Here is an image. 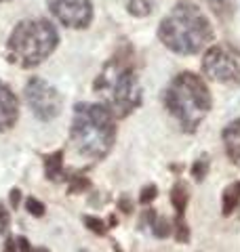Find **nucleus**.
<instances>
[{
    "label": "nucleus",
    "mask_w": 240,
    "mask_h": 252,
    "mask_svg": "<svg viewBox=\"0 0 240 252\" xmlns=\"http://www.w3.org/2000/svg\"><path fill=\"white\" fill-rule=\"evenodd\" d=\"M148 227L152 229V233H154L156 238H160V240L169 238L171 231H173V227H171V223H169V219L162 217V215H156V212H154V217H152V220H150V225H148Z\"/></svg>",
    "instance_id": "16"
},
{
    "label": "nucleus",
    "mask_w": 240,
    "mask_h": 252,
    "mask_svg": "<svg viewBox=\"0 0 240 252\" xmlns=\"http://www.w3.org/2000/svg\"><path fill=\"white\" fill-rule=\"evenodd\" d=\"M116 206H118V210L122 212V215H131V212H133V202H131L129 198H126V195H120Z\"/></svg>",
    "instance_id": "24"
},
{
    "label": "nucleus",
    "mask_w": 240,
    "mask_h": 252,
    "mask_svg": "<svg viewBox=\"0 0 240 252\" xmlns=\"http://www.w3.org/2000/svg\"><path fill=\"white\" fill-rule=\"evenodd\" d=\"M9 202H11V208L13 210L19 208V204H21V191H19L17 187H13L11 191H9Z\"/></svg>",
    "instance_id": "25"
},
{
    "label": "nucleus",
    "mask_w": 240,
    "mask_h": 252,
    "mask_svg": "<svg viewBox=\"0 0 240 252\" xmlns=\"http://www.w3.org/2000/svg\"><path fill=\"white\" fill-rule=\"evenodd\" d=\"M15 242H17V250L19 252H32V244H30V240L26 238V235H17Z\"/></svg>",
    "instance_id": "26"
},
{
    "label": "nucleus",
    "mask_w": 240,
    "mask_h": 252,
    "mask_svg": "<svg viewBox=\"0 0 240 252\" xmlns=\"http://www.w3.org/2000/svg\"><path fill=\"white\" fill-rule=\"evenodd\" d=\"M164 107L179 122L183 132H196L213 109V97L206 82L192 72H181L164 91Z\"/></svg>",
    "instance_id": "4"
},
{
    "label": "nucleus",
    "mask_w": 240,
    "mask_h": 252,
    "mask_svg": "<svg viewBox=\"0 0 240 252\" xmlns=\"http://www.w3.org/2000/svg\"><path fill=\"white\" fill-rule=\"evenodd\" d=\"M126 51H118L95 78L93 91H97L114 118H126L143 103V89Z\"/></svg>",
    "instance_id": "2"
},
{
    "label": "nucleus",
    "mask_w": 240,
    "mask_h": 252,
    "mask_svg": "<svg viewBox=\"0 0 240 252\" xmlns=\"http://www.w3.org/2000/svg\"><path fill=\"white\" fill-rule=\"evenodd\" d=\"M19 120V101L13 89L0 80V132L11 130Z\"/></svg>",
    "instance_id": "9"
},
{
    "label": "nucleus",
    "mask_w": 240,
    "mask_h": 252,
    "mask_svg": "<svg viewBox=\"0 0 240 252\" xmlns=\"http://www.w3.org/2000/svg\"><path fill=\"white\" fill-rule=\"evenodd\" d=\"M82 223H84V227L89 229L91 233H95V235H99V238H103V235H108V223L103 219H99V217H93V215H86L84 219H82Z\"/></svg>",
    "instance_id": "17"
},
{
    "label": "nucleus",
    "mask_w": 240,
    "mask_h": 252,
    "mask_svg": "<svg viewBox=\"0 0 240 252\" xmlns=\"http://www.w3.org/2000/svg\"><path fill=\"white\" fill-rule=\"evenodd\" d=\"M26 103L40 122H51L61 114V94L44 78L32 76L23 89Z\"/></svg>",
    "instance_id": "7"
},
{
    "label": "nucleus",
    "mask_w": 240,
    "mask_h": 252,
    "mask_svg": "<svg viewBox=\"0 0 240 252\" xmlns=\"http://www.w3.org/2000/svg\"><path fill=\"white\" fill-rule=\"evenodd\" d=\"M223 139V147H226V154L232 160V164H236L240 168V118L234 122H230L221 132Z\"/></svg>",
    "instance_id": "10"
},
{
    "label": "nucleus",
    "mask_w": 240,
    "mask_h": 252,
    "mask_svg": "<svg viewBox=\"0 0 240 252\" xmlns=\"http://www.w3.org/2000/svg\"><path fill=\"white\" fill-rule=\"evenodd\" d=\"M0 2H2V0H0Z\"/></svg>",
    "instance_id": "29"
},
{
    "label": "nucleus",
    "mask_w": 240,
    "mask_h": 252,
    "mask_svg": "<svg viewBox=\"0 0 240 252\" xmlns=\"http://www.w3.org/2000/svg\"><path fill=\"white\" fill-rule=\"evenodd\" d=\"M116 118L103 103L74 105L70 126V143L80 158L103 160L116 141Z\"/></svg>",
    "instance_id": "1"
},
{
    "label": "nucleus",
    "mask_w": 240,
    "mask_h": 252,
    "mask_svg": "<svg viewBox=\"0 0 240 252\" xmlns=\"http://www.w3.org/2000/svg\"><path fill=\"white\" fill-rule=\"evenodd\" d=\"M46 6L61 26L72 30H86L93 21L91 0H46Z\"/></svg>",
    "instance_id": "8"
},
{
    "label": "nucleus",
    "mask_w": 240,
    "mask_h": 252,
    "mask_svg": "<svg viewBox=\"0 0 240 252\" xmlns=\"http://www.w3.org/2000/svg\"><path fill=\"white\" fill-rule=\"evenodd\" d=\"M215 38L209 17L192 2L175 4L160 21L158 40L175 55H196L206 49Z\"/></svg>",
    "instance_id": "3"
},
{
    "label": "nucleus",
    "mask_w": 240,
    "mask_h": 252,
    "mask_svg": "<svg viewBox=\"0 0 240 252\" xmlns=\"http://www.w3.org/2000/svg\"><path fill=\"white\" fill-rule=\"evenodd\" d=\"M238 204H240V181H236V183H232V185H228L226 189H223V195H221L223 217H230L232 212L238 208Z\"/></svg>",
    "instance_id": "13"
},
{
    "label": "nucleus",
    "mask_w": 240,
    "mask_h": 252,
    "mask_svg": "<svg viewBox=\"0 0 240 252\" xmlns=\"http://www.w3.org/2000/svg\"><path fill=\"white\" fill-rule=\"evenodd\" d=\"M209 168H211V160H209V156H206V154H202L198 160H194V164H192V177H194L200 183V181H204Z\"/></svg>",
    "instance_id": "18"
},
{
    "label": "nucleus",
    "mask_w": 240,
    "mask_h": 252,
    "mask_svg": "<svg viewBox=\"0 0 240 252\" xmlns=\"http://www.w3.org/2000/svg\"><path fill=\"white\" fill-rule=\"evenodd\" d=\"M9 225H11L9 208L4 206V202H0V235H6V233H9Z\"/></svg>",
    "instance_id": "22"
},
{
    "label": "nucleus",
    "mask_w": 240,
    "mask_h": 252,
    "mask_svg": "<svg viewBox=\"0 0 240 252\" xmlns=\"http://www.w3.org/2000/svg\"><path fill=\"white\" fill-rule=\"evenodd\" d=\"M59 44V32L49 19L19 21L6 40V61L32 69L49 59Z\"/></svg>",
    "instance_id": "5"
},
{
    "label": "nucleus",
    "mask_w": 240,
    "mask_h": 252,
    "mask_svg": "<svg viewBox=\"0 0 240 252\" xmlns=\"http://www.w3.org/2000/svg\"><path fill=\"white\" fill-rule=\"evenodd\" d=\"M66 179H68V193L70 195L86 193V191H91V189H93V183L89 181V177L80 175V172H76V175H70Z\"/></svg>",
    "instance_id": "14"
},
{
    "label": "nucleus",
    "mask_w": 240,
    "mask_h": 252,
    "mask_svg": "<svg viewBox=\"0 0 240 252\" xmlns=\"http://www.w3.org/2000/svg\"><path fill=\"white\" fill-rule=\"evenodd\" d=\"M2 252H19L17 250V242H15V238H6L4 242V250Z\"/></svg>",
    "instance_id": "27"
},
{
    "label": "nucleus",
    "mask_w": 240,
    "mask_h": 252,
    "mask_svg": "<svg viewBox=\"0 0 240 252\" xmlns=\"http://www.w3.org/2000/svg\"><path fill=\"white\" fill-rule=\"evenodd\" d=\"M158 198V187L154 183H150L146 187H141V191H139V202L146 206V204H152Z\"/></svg>",
    "instance_id": "20"
},
{
    "label": "nucleus",
    "mask_w": 240,
    "mask_h": 252,
    "mask_svg": "<svg viewBox=\"0 0 240 252\" xmlns=\"http://www.w3.org/2000/svg\"><path fill=\"white\" fill-rule=\"evenodd\" d=\"M202 74L219 84H240V51L230 44H211L202 57Z\"/></svg>",
    "instance_id": "6"
},
{
    "label": "nucleus",
    "mask_w": 240,
    "mask_h": 252,
    "mask_svg": "<svg viewBox=\"0 0 240 252\" xmlns=\"http://www.w3.org/2000/svg\"><path fill=\"white\" fill-rule=\"evenodd\" d=\"M173 233H175V240H177L179 244H188L190 242V227H188L186 217H175Z\"/></svg>",
    "instance_id": "19"
},
{
    "label": "nucleus",
    "mask_w": 240,
    "mask_h": 252,
    "mask_svg": "<svg viewBox=\"0 0 240 252\" xmlns=\"http://www.w3.org/2000/svg\"><path fill=\"white\" fill-rule=\"evenodd\" d=\"M26 210L30 212L32 217H44V204L40 202L38 198H34V195L26 198Z\"/></svg>",
    "instance_id": "21"
},
{
    "label": "nucleus",
    "mask_w": 240,
    "mask_h": 252,
    "mask_svg": "<svg viewBox=\"0 0 240 252\" xmlns=\"http://www.w3.org/2000/svg\"><path fill=\"white\" fill-rule=\"evenodd\" d=\"M42 166H44L46 179L53 181V183L66 179V172H63V149H57V152H53V154L42 156Z\"/></svg>",
    "instance_id": "11"
},
{
    "label": "nucleus",
    "mask_w": 240,
    "mask_h": 252,
    "mask_svg": "<svg viewBox=\"0 0 240 252\" xmlns=\"http://www.w3.org/2000/svg\"><path fill=\"white\" fill-rule=\"evenodd\" d=\"M32 252H51V250H46V248H32Z\"/></svg>",
    "instance_id": "28"
},
{
    "label": "nucleus",
    "mask_w": 240,
    "mask_h": 252,
    "mask_svg": "<svg viewBox=\"0 0 240 252\" xmlns=\"http://www.w3.org/2000/svg\"><path fill=\"white\" fill-rule=\"evenodd\" d=\"M211 6H213V11L219 15V17H226V13L230 15L232 9H230V0H209Z\"/></svg>",
    "instance_id": "23"
},
{
    "label": "nucleus",
    "mask_w": 240,
    "mask_h": 252,
    "mask_svg": "<svg viewBox=\"0 0 240 252\" xmlns=\"http://www.w3.org/2000/svg\"><path fill=\"white\" fill-rule=\"evenodd\" d=\"M171 204L175 208V217H186V210L190 204V189L183 181H177L171 187Z\"/></svg>",
    "instance_id": "12"
},
{
    "label": "nucleus",
    "mask_w": 240,
    "mask_h": 252,
    "mask_svg": "<svg viewBox=\"0 0 240 252\" xmlns=\"http://www.w3.org/2000/svg\"><path fill=\"white\" fill-rule=\"evenodd\" d=\"M156 6V0H126V11H129L133 17H148L152 15Z\"/></svg>",
    "instance_id": "15"
}]
</instances>
